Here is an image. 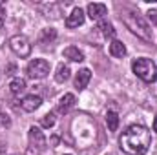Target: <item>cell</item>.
I'll list each match as a JSON object with an SVG mask.
<instances>
[{"instance_id":"obj_7","label":"cell","mask_w":157,"mask_h":155,"mask_svg":"<svg viewBox=\"0 0 157 155\" xmlns=\"http://www.w3.org/2000/svg\"><path fill=\"white\" fill-rule=\"evenodd\" d=\"M39 7V11L44 15V17H51V18H60V15H62V6L60 4H57V2H49V4H39L37 6Z\"/></svg>"},{"instance_id":"obj_8","label":"cell","mask_w":157,"mask_h":155,"mask_svg":"<svg viewBox=\"0 0 157 155\" xmlns=\"http://www.w3.org/2000/svg\"><path fill=\"white\" fill-rule=\"evenodd\" d=\"M40 104H42V99H40L39 95H26L22 99V102H20V106H22L24 112H35V110L40 108Z\"/></svg>"},{"instance_id":"obj_5","label":"cell","mask_w":157,"mask_h":155,"mask_svg":"<svg viewBox=\"0 0 157 155\" xmlns=\"http://www.w3.org/2000/svg\"><path fill=\"white\" fill-rule=\"evenodd\" d=\"M9 47H11V51H13L17 57H20V59H26V57H29V53H31V44H29L28 37H24V35H15V37H11V39H9Z\"/></svg>"},{"instance_id":"obj_18","label":"cell","mask_w":157,"mask_h":155,"mask_svg":"<svg viewBox=\"0 0 157 155\" xmlns=\"http://www.w3.org/2000/svg\"><path fill=\"white\" fill-rule=\"evenodd\" d=\"M9 88H11V91H13L15 95H18V93H22V91L26 89V80H24V78H20V77L13 78V80H11V84H9Z\"/></svg>"},{"instance_id":"obj_4","label":"cell","mask_w":157,"mask_h":155,"mask_svg":"<svg viewBox=\"0 0 157 155\" xmlns=\"http://www.w3.org/2000/svg\"><path fill=\"white\" fill-rule=\"evenodd\" d=\"M46 150V137L39 128H29V146L26 150V155H40Z\"/></svg>"},{"instance_id":"obj_20","label":"cell","mask_w":157,"mask_h":155,"mask_svg":"<svg viewBox=\"0 0 157 155\" xmlns=\"http://www.w3.org/2000/svg\"><path fill=\"white\" fill-rule=\"evenodd\" d=\"M40 124H42L44 128H51V126L55 124V115H53V113L44 115V117H42V120H40Z\"/></svg>"},{"instance_id":"obj_23","label":"cell","mask_w":157,"mask_h":155,"mask_svg":"<svg viewBox=\"0 0 157 155\" xmlns=\"http://www.w3.org/2000/svg\"><path fill=\"white\" fill-rule=\"evenodd\" d=\"M64 155H70V153H64Z\"/></svg>"},{"instance_id":"obj_22","label":"cell","mask_w":157,"mask_h":155,"mask_svg":"<svg viewBox=\"0 0 157 155\" xmlns=\"http://www.w3.org/2000/svg\"><path fill=\"white\" fill-rule=\"evenodd\" d=\"M154 131H157V117H155V120H154Z\"/></svg>"},{"instance_id":"obj_1","label":"cell","mask_w":157,"mask_h":155,"mask_svg":"<svg viewBox=\"0 0 157 155\" xmlns=\"http://www.w3.org/2000/svg\"><path fill=\"white\" fill-rule=\"evenodd\" d=\"M152 133L148 128L141 124H133L126 128V131L121 135V148L128 155H143L150 148Z\"/></svg>"},{"instance_id":"obj_10","label":"cell","mask_w":157,"mask_h":155,"mask_svg":"<svg viewBox=\"0 0 157 155\" xmlns=\"http://www.w3.org/2000/svg\"><path fill=\"white\" fill-rule=\"evenodd\" d=\"M108 13V7L104 6V4H90L88 6V17L91 18V20H101L104 15Z\"/></svg>"},{"instance_id":"obj_15","label":"cell","mask_w":157,"mask_h":155,"mask_svg":"<svg viewBox=\"0 0 157 155\" xmlns=\"http://www.w3.org/2000/svg\"><path fill=\"white\" fill-rule=\"evenodd\" d=\"M70 68L66 66V64H59V68H57V73H55V80L57 82H66L68 78H70Z\"/></svg>"},{"instance_id":"obj_14","label":"cell","mask_w":157,"mask_h":155,"mask_svg":"<svg viewBox=\"0 0 157 155\" xmlns=\"http://www.w3.org/2000/svg\"><path fill=\"white\" fill-rule=\"evenodd\" d=\"M110 53H112L113 57H117V59H122V57L126 55V46H124L121 40H113V42L110 44Z\"/></svg>"},{"instance_id":"obj_6","label":"cell","mask_w":157,"mask_h":155,"mask_svg":"<svg viewBox=\"0 0 157 155\" xmlns=\"http://www.w3.org/2000/svg\"><path fill=\"white\" fill-rule=\"evenodd\" d=\"M26 71H28V75L31 78H44L49 73V62L44 60V59H35V60H31L28 64Z\"/></svg>"},{"instance_id":"obj_17","label":"cell","mask_w":157,"mask_h":155,"mask_svg":"<svg viewBox=\"0 0 157 155\" xmlns=\"http://www.w3.org/2000/svg\"><path fill=\"white\" fill-rule=\"evenodd\" d=\"M106 124H108V130H110V131H117L119 115L115 113V112H108V113H106Z\"/></svg>"},{"instance_id":"obj_16","label":"cell","mask_w":157,"mask_h":155,"mask_svg":"<svg viewBox=\"0 0 157 155\" xmlns=\"http://www.w3.org/2000/svg\"><path fill=\"white\" fill-rule=\"evenodd\" d=\"M55 39H57V31L53 28H46V29H42L39 40H40V44H49V42H53Z\"/></svg>"},{"instance_id":"obj_3","label":"cell","mask_w":157,"mask_h":155,"mask_svg":"<svg viewBox=\"0 0 157 155\" xmlns=\"http://www.w3.org/2000/svg\"><path fill=\"white\" fill-rule=\"evenodd\" d=\"M132 70L137 77L144 82H155L157 78V68L154 64V60L150 59H137L133 64H132Z\"/></svg>"},{"instance_id":"obj_2","label":"cell","mask_w":157,"mask_h":155,"mask_svg":"<svg viewBox=\"0 0 157 155\" xmlns=\"http://www.w3.org/2000/svg\"><path fill=\"white\" fill-rule=\"evenodd\" d=\"M122 22L126 24V28L133 33V35H137L139 39L146 40V42H150L152 40V28H150V24L141 17V15H137V13H126L124 17H122Z\"/></svg>"},{"instance_id":"obj_19","label":"cell","mask_w":157,"mask_h":155,"mask_svg":"<svg viewBox=\"0 0 157 155\" xmlns=\"http://www.w3.org/2000/svg\"><path fill=\"white\" fill-rule=\"evenodd\" d=\"M99 29H101V33L106 37V39H113L115 37V29H113V24H110V22H101L99 24Z\"/></svg>"},{"instance_id":"obj_9","label":"cell","mask_w":157,"mask_h":155,"mask_svg":"<svg viewBox=\"0 0 157 155\" xmlns=\"http://www.w3.org/2000/svg\"><path fill=\"white\" fill-rule=\"evenodd\" d=\"M82 24H84V11L80 7H75L71 11V15H68V18H66V26L68 28H78Z\"/></svg>"},{"instance_id":"obj_11","label":"cell","mask_w":157,"mask_h":155,"mask_svg":"<svg viewBox=\"0 0 157 155\" xmlns=\"http://www.w3.org/2000/svg\"><path fill=\"white\" fill-rule=\"evenodd\" d=\"M73 106H75V95H73V93H66V95L59 100L57 110H59L60 113H68L70 110H73Z\"/></svg>"},{"instance_id":"obj_21","label":"cell","mask_w":157,"mask_h":155,"mask_svg":"<svg viewBox=\"0 0 157 155\" xmlns=\"http://www.w3.org/2000/svg\"><path fill=\"white\" fill-rule=\"evenodd\" d=\"M148 17L152 22H157V11H148Z\"/></svg>"},{"instance_id":"obj_12","label":"cell","mask_w":157,"mask_h":155,"mask_svg":"<svg viewBox=\"0 0 157 155\" xmlns=\"http://www.w3.org/2000/svg\"><path fill=\"white\" fill-rule=\"evenodd\" d=\"M90 78H91V71H90L88 68L80 70L77 75H75V88H77V89H84V88L88 86Z\"/></svg>"},{"instance_id":"obj_13","label":"cell","mask_w":157,"mask_h":155,"mask_svg":"<svg viewBox=\"0 0 157 155\" xmlns=\"http://www.w3.org/2000/svg\"><path fill=\"white\" fill-rule=\"evenodd\" d=\"M64 59H68V60H71V62H82V60H84V55H82V51H80L78 47L70 46V47L64 49Z\"/></svg>"}]
</instances>
